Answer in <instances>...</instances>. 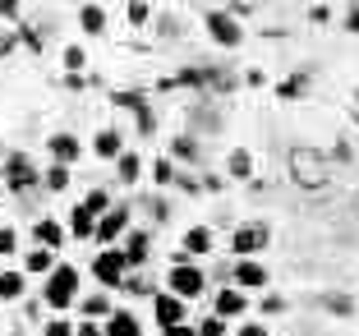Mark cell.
<instances>
[{"mask_svg": "<svg viewBox=\"0 0 359 336\" xmlns=\"http://www.w3.org/2000/svg\"><path fill=\"white\" fill-rule=\"evenodd\" d=\"M285 170H290V184L304 189V194H318V189L332 184V157L318 152V147H309V143H295L285 152Z\"/></svg>", "mask_w": 359, "mask_h": 336, "instance_id": "obj_1", "label": "cell"}, {"mask_svg": "<svg viewBox=\"0 0 359 336\" xmlns=\"http://www.w3.org/2000/svg\"><path fill=\"white\" fill-rule=\"evenodd\" d=\"M79 290H83V281H79V267L55 263L51 272H46V281H42V304H46V309H69V304L79 300Z\"/></svg>", "mask_w": 359, "mask_h": 336, "instance_id": "obj_2", "label": "cell"}, {"mask_svg": "<svg viewBox=\"0 0 359 336\" xmlns=\"http://www.w3.org/2000/svg\"><path fill=\"white\" fill-rule=\"evenodd\" d=\"M0 180H5V189H10V194H32L37 184H42V170H37V161H32L28 152H5V161H0Z\"/></svg>", "mask_w": 359, "mask_h": 336, "instance_id": "obj_3", "label": "cell"}, {"mask_svg": "<svg viewBox=\"0 0 359 336\" xmlns=\"http://www.w3.org/2000/svg\"><path fill=\"white\" fill-rule=\"evenodd\" d=\"M267 244H272V226H267V221H244V226H235V235H231L235 258H254V253H263Z\"/></svg>", "mask_w": 359, "mask_h": 336, "instance_id": "obj_4", "label": "cell"}, {"mask_svg": "<svg viewBox=\"0 0 359 336\" xmlns=\"http://www.w3.org/2000/svg\"><path fill=\"white\" fill-rule=\"evenodd\" d=\"M93 276L102 281V290H120L125 285V276H129V263H125V253L111 244V249H102L93 258Z\"/></svg>", "mask_w": 359, "mask_h": 336, "instance_id": "obj_5", "label": "cell"}, {"mask_svg": "<svg viewBox=\"0 0 359 336\" xmlns=\"http://www.w3.org/2000/svg\"><path fill=\"white\" fill-rule=\"evenodd\" d=\"M166 290L180 295V300L189 304V300H198V295L208 290V276H203L194 263H175V267H170V276H166Z\"/></svg>", "mask_w": 359, "mask_h": 336, "instance_id": "obj_6", "label": "cell"}, {"mask_svg": "<svg viewBox=\"0 0 359 336\" xmlns=\"http://www.w3.org/2000/svg\"><path fill=\"white\" fill-rule=\"evenodd\" d=\"M203 23H208V37L217 46H226V51H235V46L244 42V28H240V19H235L231 10H212Z\"/></svg>", "mask_w": 359, "mask_h": 336, "instance_id": "obj_7", "label": "cell"}, {"mask_svg": "<svg viewBox=\"0 0 359 336\" xmlns=\"http://www.w3.org/2000/svg\"><path fill=\"white\" fill-rule=\"evenodd\" d=\"M125 231H129V208H125V203H120V208L111 203V208H106L102 217H97V231H93V240L111 249L116 240H125Z\"/></svg>", "mask_w": 359, "mask_h": 336, "instance_id": "obj_8", "label": "cell"}, {"mask_svg": "<svg viewBox=\"0 0 359 336\" xmlns=\"http://www.w3.org/2000/svg\"><path fill=\"white\" fill-rule=\"evenodd\" d=\"M152 314H157V327H175V323H184V318H189V309H184V300H180V295L157 290V295H152Z\"/></svg>", "mask_w": 359, "mask_h": 336, "instance_id": "obj_9", "label": "cell"}, {"mask_svg": "<svg viewBox=\"0 0 359 336\" xmlns=\"http://www.w3.org/2000/svg\"><path fill=\"white\" fill-rule=\"evenodd\" d=\"M203 253H212V231H208V226H189L184 240H180L175 263H189V258H203Z\"/></svg>", "mask_w": 359, "mask_h": 336, "instance_id": "obj_10", "label": "cell"}, {"mask_svg": "<svg viewBox=\"0 0 359 336\" xmlns=\"http://www.w3.org/2000/svg\"><path fill=\"white\" fill-rule=\"evenodd\" d=\"M231 281L240 285V290H263L272 276H267V267H263V263H254V258H240V263L231 267Z\"/></svg>", "mask_w": 359, "mask_h": 336, "instance_id": "obj_11", "label": "cell"}, {"mask_svg": "<svg viewBox=\"0 0 359 336\" xmlns=\"http://www.w3.org/2000/svg\"><path fill=\"white\" fill-rule=\"evenodd\" d=\"M125 263H129V272H134V267H143L148 263V253H152V235L148 231H125Z\"/></svg>", "mask_w": 359, "mask_h": 336, "instance_id": "obj_12", "label": "cell"}, {"mask_svg": "<svg viewBox=\"0 0 359 336\" xmlns=\"http://www.w3.org/2000/svg\"><path fill=\"white\" fill-rule=\"evenodd\" d=\"M217 314L222 318H244L249 314V295H244L240 285H222V290H217Z\"/></svg>", "mask_w": 359, "mask_h": 336, "instance_id": "obj_13", "label": "cell"}, {"mask_svg": "<svg viewBox=\"0 0 359 336\" xmlns=\"http://www.w3.org/2000/svg\"><path fill=\"white\" fill-rule=\"evenodd\" d=\"M102 336H143V327H138V318L129 309H111L102 323Z\"/></svg>", "mask_w": 359, "mask_h": 336, "instance_id": "obj_14", "label": "cell"}, {"mask_svg": "<svg viewBox=\"0 0 359 336\" xmlns=\"http://www.w3.org/2000/svg\"><path fill=\"white\" fill-rule=\"evenodd\" d=\"M23 295H28V272L5 267V272H0V304H14V300H23Z\"/></svg>", "mask_w": 359, "mask_h": 336, "instance_id": "obj_15", "label": "cell"}, {"mask_svg": "<svg viewBox=\"0 0 359 336\" xmlns=\"http://www.w3.org/2000/svg\"><path fill=\"white\" fill-rule=\"evenodd\" d=\"M46 152H51L55 161H65V166H69V161H79L83 143H79L74 134H51V138H46Z\"/></svg>", "mask_w": 359, "mask_h": 336, "instance_id": "obj_16", "label": "cell"}, {"mask_svg": "<svg viewBox=\"0 0 359 336\" xmlns=\"http://www.w3.org/2000/svg\"><path fill=\"white\" fill-rule=\"evenodd\" d=\"M93 152L102 161H116L120 152H125V138H120V129H97V138H93Z\"/></svg>", "mask_w": 359, "mask_h": 336, "instance_id": "obj_17", "label": "cell"}, {"mask_svg": "<svg viewBox=\"0 0 359 336\" xmlns=\"http://www.w3.org/2000/svg\"><path fill=\"white\" fill-rule=\"evenodd\" d=\"M32 240L42 244V249H60V244H65V226L51 221V217H42L37 226H32Z\"/></svg>", "mask_w": 359, "mask_h": 336, "instance_id": "obj_18", "label": "cell"}, {"mask_svg": "<svg viewBox=\"0 0 359 336\" xmlns=\"http://www.w3.org/2000/svg\"><path fill=\"white\" fill-rule=\"evenodd\" d=\"M226 170H231V180H254V152L249 147H231Z\"/></svg>", "mask_w": 359, "mask_h": 336, "instance_id": "obj_19", "label": "cell"}, {"mask_svg": "<svg viewBox=\"0 0 359 336\" xmlns=\"http://www.w3.org/2000/svg\"><path fill=\"white\" fill-rule=\"evenodd\" d=\"M51 267H55V249H42V244L28 249V258H23V272L28 276H46Z\"/></svg>", "mask_w": 359, "mask_h": 336, "instance_id": "obj_20", "label": "cell"}, {"mask_svg": "<svg viewBox=\"0 0 359 336\" xmlns=\"http://www.w3.org/2000/svg\"><path fill=\"white\" fill-rule=\"evenodd\" d=\"M79 23H83L88 37H102L106 32V10L102 5H83V10H79Z\"/></svg>", "mask_w": 359, "mask_h": 336, "instance_id": "obj_21", "label": "cell"}, {"mask_svg": "<svg viewBox=\"0 0 359 336\" xmlns=\"http://www.w3.org/2000/svg\"><path fill=\"white\" fill-rule=\"evenodd\" d=\"M304 93H309V74H290V79L276 83V97H281V102H299Z\"/></svg>", "mask_w": 359, "mask_h": 336, "instance_id": "obj_22", "label": "cell"}, {"mask_svg": "<svg viewBox=\"0 0 359 336\" xmlns=\"http://www.w3.org/2000/svg\"><path fill=\"white\" fill-rule=\"evenodd\" d=\"M198 157H203L198 138H189V134H175V143H170V161H198Z\"/></svg>", "mask_w": 359, "mask_h": 336, "instance_id": "obj_23", "label": "cell"}, {"mask_svg": "<svg viewBox=\"0 0 359 336\" xmlns=\"http://www.w3.org/2000/svg\"><path fill=\"white\" fill-rule=\"evenodd\" d=\"M42 184L51 194H65V189H69V166H65V161H51V166L42 170Z\"/></svg>", "mask_w": 359, "mask_h": 336, "instance_id": "obj_24", "label": "cell"}, {"mask_svg": "<svg viewBox=\"0 0 359 336\" xmlns=\"http://www.w3.org/2000/svg\"><path fill=\"white\" fill-rule=\"evenodd\" d=\"M116 170H120V180H125V184H134V180L143 175V161H138V152H129V147H125V152L116 157Z\"/></svg>", "mask_w": 359, "mask_h": 336, "instance_id": "obj_25", "label": "cell"}, {"mask_svg": "<svg viewBox=\"0 0 359 336\" xmlns=\"http://www.w3.org/2000/svg\"><path fill=\"white\" fill-rule=\"evenodd\" d=\"M69 231H74L79 240H93V231H97V217H93V212H83V208H74V212H69Z\"/></svg>", "mask_w": 359, "mask_h": 336, "instance_id": "obj_26", "label": "cell"}, {"mask_svg": "<svg viewBox=\"0 0 359 336\" xmlns=\"http://www.w3.org/2000/svg\"><path fill=\"white\" fill-rule=\"evenodd\" d=\"M111 314V295L97 290V295H83V318H106Z\"/></svg>", "mask_w": 359, "mask_h": 336, "instance_id": "obj_27", "label": "cell"}, {"mask_svg": "<svg viewBox=\"0 0 359 336\" xmlns=\"http://www.w3.org/2000/svg\"><path fill=\"white\" fill-rule=\"evenodd\" d=\"M323 309L337 314V318H350L355 314V300H350V295H323Z\"/></svg>", "mask_w": 359, "mask_h": 336, "instance_id": "obj_28", "label": "cell"}, {"mask_svg": "<svg viewBox=\"0 0 359 336\" xmlns=\"http://www.w3.org/2000/svg\"><path fill=\"white\" fill-rule=\"evenodd\" d=\"M116 106H125V111H138V106H148V93H138V88H120L116 97H111Z\"/></svg>", "mask_w": 359, "mask_h": 336, "instance_id": "obj_29", "label": "cell"}, {"mask_svg": "<svg viewBox=\"0 0 359 336\" xmlns=\"http://www.w3.org/2000/svg\"><path fill=\"white\" fill-rule=\"evenodd\" d=\"M148 170H152V180H157V184H175V161H170V157H157Z\"/></svg>", "mask_w": 359, "mask_h": 336, "instance_id": "obj_30", "label": "cell"}, {"mask_svg": "<svg viewBox=\"0 0 359 336\" xmlns=\"http://www.w3.org/2000/svg\"><path fill=\"white\" fill-rule=\"evenodd\" d=\"M79 208H83V212H93V217H102V212L111 208V194H106V189H93L83 203H79Z\"/></svg>", "mask_w": 359, "mask_h": 336, "instance_id": "obj_31", "label": "cell"}, {"mask_svg": "<svg viewBox=\"0 0 359 336\" xmlns=\"http://www.w3.org/2000/svg\"><path fill=\"white\" fill-rule=\"evenodd\" d=\"M83 65H88L83 46H65V69H69V74H83Z\"/></svg>", "mask_w": 359, "mask_h": 336, "instance_id": "obj_32", "label": "cell"}, {"mask_svg": "<svg viewBox=\"0 0 359 336\" xmlns=\"http://www.w3.org/2000/svg\"><path fill=\"white\" fill-rule=\"evenodd\" d=\"M125 290H129V295H157V285H152L148 276H134V272H129V276H125Z\"/></svg>", "mask_w": 359, "mask_h": 336, "instance_id": "obj_33", "label": "cell"}, {"mask_svg": "<svg viewBox=\"0 0 359 336\" xmlns=\"http://www.w3.org/2000/svg\"><path fill=\"white\" fill-rule=\"evenodd\" d=\"M14 249H19V231L14 226H0V258H10Z\"/></svg>", "mask_w": 359, "mask_h": 336, "instance_id": "obj_34", "label": "cell"}, {"mask_svg": "<svg viewBox=\"0 0 359 336\" xmlns=\"http://www.w3.org/2000/svg\"><path fill=\"white\" fill-rule=\"evenodd\" d=\"M198 336H226V318H222V314L203 318V323H198Z\"/></svg>", "mask_w": 359, "mask_h": 336, "instance_id": "obj_35", "label": "cell"}, {"mask_svg": "<svg viewBox=\"0 0 359 336\" xmlns=\"http://www.w3.org/2000/svg\"><path fill=\"white\" fill-rule=\"evenodd\" d=\"M134 120H138V134H152V129H157V116H152V106H138Z\"/></svg>", "mask_w": 359, "mask_h": 336, "instance_id": "obj_36", "label": "cell"}, {"mask_svg": "<svg viewBox=\"0 0 359 336\" xmlns=\"http://www.w3.org/2000/svg\"><path fill=\"white\" fill-rule=\"evenodd\" d=\"M152 10H148V0H129V23H148Z\"/></svg>", "mask_w": 359, "mask_h": 336, "instance_id": "obj_37", "label": "cell"}, {"mask_svg": "<svg viewBox=\"0 0 359 336\" xmlns=\"http://www.w3.org/2000/svg\"><path fill=\"white\" fill-rule=\"evenodd\" d=\"M19 42L28 46V51H42V37H37V28H28V23H19Z\"/></svg>", "mask_w": 359, "mask_h": 336, "instance_id": "obj_38", "label": "cell"}, {"mask_svg": "<svg viewBox=\"0 0 359 336\" xmlns=\"http://www.w3.org/2000/svg\"><path fill=\"white\" fill-rule=\"evenodd\" d=\"M14 46H19V32H0V60H10Z\"/></svg>", "mask_w": 359, "mask_h": 336, "instance_id": "obj_39", "label": "cell"}, {"mask_svg": "<svg viewBox=\"0 0 359 336\" xmlns=\"http://www.w3.org/2000/svg\"><path fill=\"white\" fill-rule=\"evenodd\" d=\"M267 314H272V318L285 314V300H281V295H263V318H267Z\"/></svg>", "mask_w": 359, "mask_h": 336, "instance_id": "obj_40", "label": "cell"}, {"mask_svg": "<svg viewBox=\"0 0 359 336\" xmlns=\"http://www.w3.org/2000/svg\"><path fill=\"white\" fill-rule=\"evenodd\" d=\"M46 336H74V327L65 323V318H51V323H46Z\"/></svg>", "mask_w": 359, "mask_h": 336, "instance_id": "obj_41", "label": "cell"}, {"mask_svg": "<svg viewBox=\"0 0 359 336\" xmlns=\"http://www.w3.org/2000/svg\"><path fill=\"white\" fill-rule=\"evenodd\" d=\"M0 19H5V23H19V0H0Z\"/></svg>", "mask_w": 359, "mask_h": 336, "instance_id": "obj_42", "label": "cell"}, {"mask_svg": "<svg viewBox=\"0 0 359 336\" xmlns=\"http://www.w3.org/2000/svg\"><path fill=\"white\" fill-rule=\"evenodd\" d=\"M161 336H198L194 323H175V327H161Z\"/></svg>", "mask_w": 359, "mask_h": 336, "instance_id": "obj_43", "label": "cell"}, {"mask_svg": "<svg viewBox=\"0 0 359 336\" xmlns=\"http://www.w3.org/2000/svg\"><path fill=\"white\" fill-rule=\"evenodd\" d=\"M175 184H180L184 194H198V189H203L198 180H194V175H184V170H175Z\"/></svg>", "mask_w": 359, "mask_h": 336, "instance_id": "obj_44", "label": "cell"}, {"mask_svg": "<svg viewBox=\"0 0 359 336\" xmlns=\"http://www.w3.org/2000/svg\"><path fill=\"white\" fill-rule=\"evenodd\" d=\"M148 212H152V217H157V226H161V221L170 217V208H166V203H161V199H152V203H148Z\"/></svg>", "mask_w": 359, "mask_h": 336, "instance_id": "obj_45", "label": "cell"}, {"mask_svg": "<svg viewBox=\"0 0 359 336\" xmlns=\"http://www.w3.org/2000/svg\"><path fill=\"white\" fill-rule=\"evenodd\" d=\"M74 336H102V327H97V323H93V318H83V323H79V327H74Z\"/></svg>", "mask_w": 359, "mask_h": 336, "instance_id": "obj_46", "label": "cell"}, {"mask_svg": "<svg viewBox=\"0 0 359 336\" xmlns=\"http://www.w3.org/2000/svg\"><path fill=\"white\" fill-rule=\"evenodd\" d=\"M235 336H267V327H263V323H244Z\"/></svg>", "mask_w": 359, "mask_h": 336, "instance_id": "obj_47", "label": "cell"}, {"mask_svg": "<svg viewBox=\"0 0 359 336\" xmlns=\"http://www.w3.org/2000/svg\"><path fill=\"white\" fill-rule=\"evenodd\" d=\"M346 28H350V32L359 37V10H350V14H346Z\"/></svg>", "mask_w": 359, "mask_h": 336, "instance_id": "obj_48", "label": "cell"}, {"mask_svg": "<svg viewBox=\"0 0 359 336\" xmlns=\"http://www.w3.org/2000/svg\"><path fill=\"white\" fill-rule=\"evenodd\" d=\"M0 161H5V147H0Z\"/></svg>", "mask_w": 359, "mask_h": 336, "instance_id": "obj_49", "label": "cell"}, {"mask_svg": "<svg viewBox=\"0 0 359 336\" xmlns=\"http://www.w3.org/2000/svg\"><path fill=\"white\" fill-rule=\"evenodd\" d=\"M355 125H359V111H355Z\"/></svg>", "mask_w": 359, "mask_h": 336, "instance_id": "obj_50", "label": "cell"}]
</instances>
